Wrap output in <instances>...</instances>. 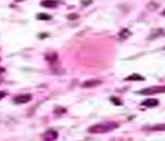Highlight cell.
<instances>
[{"label": "cell", "mask_w": 165, "mask_h": 141, "mask_svg": "<svg viewBox=\"0 0 165 141\" xmlns=\"http://www.w3.org/2000/svg\"><path fill=\"white\" fill-rule=\"evenodd\" d=\"M138 93H140V95H144V96L157 95V93H165V86H151V88H145V89H141Z\"/></svg>", "instance_id": "2"}, {"label": "cell", "mask_w": 165, "mask_h": 141, "mask_svg": "<svg viewBox=\"0 0 165 141\" xmlns=\"http://www.w3.org/2000/svg\"><path fill=\"white\" fill-rule=\"evenodd\" d=\"M162 16H165V10H164V11H162Z\"/></svg>", "instance_id": "20"}, {"label": "cell", "mask_w": 165, "mask_h": 141, "mask_svg": "<svg viewBox=\"0 0 165 141\" xmlns=\"http://www.w3.org/2000/svg\"><path fill=\"white\" fill-rule=\"evenodd\" d=\"M16 1H23V0H16Z\"/></svg>", "instance_id": "21"}, {"label": "cell", "mask_w": 165, "mask_h": 141, "mask_svg": "<svg viewBox=\"0 0 165 141\" xmlns=\"http://www.w3.org/2000/svg\"><path fill=\"white\" fill-rule=\"evenodd\" d=\"M110 102H112V103H114L116 106H122V105H123V103H122V100H120L119 98H114V96H112V98H110Z\"/></svg>", "instance_id": "13"}, {"label": "cell", "mask_w": 165, "mask_h": 141, "mask_svg": "<svg viewBox=\"0 0 165 141\" xmlns=\"http://www.w3.org/2000/svg\"><path fill=\"white\" fill-rule=\"evenodd\" d=\"M92 3V0H82V6H89Z\"/></svg>", "instance_id": "15"}, {"label": "cell", "mask_w": 165, "mask_h": 141, "mask_svg": "<svg viewBox=\"0 0 165 141\" xmlns=\"http://www.w3.org/2000/svg\"><path fill=\"white\" fill-rule=\"evenodd\" d=\"M45 37H48V34H40V38H45Z\"/></svg>", "instance_id": "18"}, {"label": "cell", "mask_w": 165, "mask_h": 141, "mask_svg": "<svg viewBox=\"0 0 165 141\" xmlns=\"http://www.w3.org/2000/svg\"><path fill=\"white\" fill-rule=\"evenodd\" d=\"M13 100H14L16 105H24V103H28V102L31 100V95H27V93H26V95H24V93H23V95H17Z\"/></svg>", "instance_id": "3"}, {"label": "cell", "mask_w": 165, "mask_h": 141, "mask_svg": "<svg viewBox=\"0 0 165 141\" xmlns=\"http://www.w3.org/2000/svg\"><path fill=\"white\" fill-rule=\"evenodd\" d=\"M41 6L47 7V9H55L58 6V1H55V0H42Z\"/></svg>", "instance_id": "5"}, {"label": "cell", "mask_w": 165, "mask_h": 141, "mask_svg": "<svg viewBox=\"0 0 165 141\" xmlns=\"http://www.w3.org/2000/svg\"><path fill=\"white\" fill-rule=\"evenodd\" d=\"M45 59L49 61V62H55L58 59V54L57 52H51V54H47L45 55Z\"/></svg>", "instance_id": "9"}, {"label": "cell", "mask_w": 165, "mask_h": 141, "mask_svg": "<svg viewBox=\"0 0 165 141\" xmlns=\"http://www.w3.org/2000/svg\"><path fill=\"white\" fill-rule=\"evenodd\" d=\"M55 113H57V114H61V113H65V109H61V107L58 109V107H57V109H55Z\"/></svg>", "instance_id": "14"}, {"label": "cell", "mask_w": 165, "mask_h": 141, "mask_svg": "<svg viewBox=\"0 0 165 141\" xmlns=\"http://www.w3.org/2000/svg\"><path fill=\"white\" fill-rule=\"evenodd\" d=\"M55 138H58V133L55 130H47L42 134V140L44 141H54Z\"/></svg>", "instance_id": "4"}, {"label": "cell", "mask_w": 165, "mask_h": 141, "mask_svg": "<svg viewBox=\"0 0 165 141\" xmlns=\"http://www.w3.org/2000/svg\"><path fill=\"white\" fill-rule=\"evenodd\" d=\"M144 130H148V131H162V130H165V124H158V126H151V127H145Z\"/></svg>", "instance_id": "8"}, {"label": "cell", "mask_w": 165, "mask_h": 141, "mask_svg": "<svg viewBox=\"0 0 165 141\" xmlns=\"http://www.w3.org/2000/svg\"><path fill=\"white\" fill-rule=\"evenodd\" d=\"M119 37H120V40H124V38H127V37H130V30H127V28H123V30L120 31V34H119Z\"/></svg>", "instance_id": "11"}, {"label": "cell", "mask_w": 165, "mask_h": 141, "mask_svg": "<svg viewBox=\"0 0 165 141\" xmlns=\"http://www.w3.org/2000/svg\"><path fill=\"white\" fill-rule=\"evenodd\" d=\"M68 18H72V20H75V18H78V16H76V14H72V16H68Z\"/></svg>", "instance_id": "16"}, {"label": "cell", "mask_w": 165, "mask_h": 141, "mask_svg": "<svg viewBox=\"0 0 165 141\" xmlns=\"http://www.w3.org/2000/svg\"><path fill=\"white\" fill-rule=\"evenodd\" d=\"M141 105L144 106V107H155V106L160 105V102H158L157 99H147V100H144Z\"/></svg>", "instance_id": "6"}, {"label": "cell", "mask_w": 165, "mask_h": 141, "mask_svg": "<svg viewBox=\"0 0 165 141\" xmlns=\"http://www.w3.org/2000/svg\"><path fill=\"white\" fill-rule=\"evenodd\" d=\"M37 18H38V20H51V16H49V14L40 13V14H37Z\"/></svg>", "instance_id": "12"}, {"label": "cell", "mask_w": 165, "mask_h": 141, "mask_svg": "<svg viewBox=\"0 0 165 141\" xmlns=\"http://www.w3.org/2000/svg\"><path fill=\"white\" fill-rule=\"evenodd\" d=\"M3 72H4V68H1V67H0V75H1Z\"/></svg>", "instance_id": "19"}, {"label": "cell", "mask_w": 165, "mask_h": 141, "mask_svg": "<svg viewBox=\"0 0 165 141\" xmlns=\"http://www.w3.org/2000/svg\"><path fill=\"white\" fill-rule=\"evenodd\" d=\"M117 127H119L117 123H102V124H96V126L89 127L87 131L92 133V134H103V133H109V131H112Z\"/></svg>", "instance_id": "1"}, {"label": "cell", "mask_w": 165, "mask_h": 141, "mask_svg": "<svg viewBox=\"0 0 165 141\" xmlns=\"http://www.w3.org/2000/svg\"><path fill=\"white\" fill-rule=\"evenodd\" d=\"M6 96V92H0V99H3Z\"/></svg>", "instance_id": "17"}, {"label": "cell", "mask_w": 165, "mask_h": 141, "mask_svg": "<svg viewBox=\"0 0 165 141\" xmlns=\"http://www.w3.org/2000/svg\"><path fill=\"white\" fill-rule=\"evenodd\" d=\"M97 85H100V80H97V79H95V80H86V82L82 83V88H92V86H97Z\"/></svg>", "instance_id": "7"}, {"label": "cell", "mask_w": 165, "mask_h": 141, "mask_svg": "<svg viewBox=\"0 0 165 141\" xmlns=\"http://www.w3.org/2000/svg\"><path fill=\"white\" fill-rule=\"evenodd\" d=\"M126 80H144V78L141 75H138V73H131L130 76L126 78Z\"/></svg>", "instance_id": "10"}]
</instances>
